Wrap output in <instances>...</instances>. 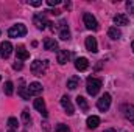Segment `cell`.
I'll return each mask as SVG.
<instances>
[{
    "label": "cell",
    "mask_w": 134,
    "mask_h": 132,
    "mask_svg": "<svg viewBox=\"0 0 134 132\" xmlns=\"http://www.w3.org/2000/svg\"><path fill=\"white\" fill-rule=\"evenodd\" d=\"M86 89H87V93H89V95L95 97L101 89V79H98V78H92V76L87 78V81H86Z\"/></svg>",
    "instance_id": "6da1fadb"
},
{
    "label": "cell",
    "mask_w": 134,
    "mask_h": 132,
    "mask_svg": "<svg viewBox=\"0 0 134 132\" xmlns=\"http://www.w3.org/2000/svg\"><path fill=\"white\" fill-rule=\"evenodd\" d=\"M47 67H48V62L47 61H39L37 59V61H33L31 62V67L30 68H31V71H33L36 76H42L47 71Z\"/></svg>",
    "instance_id": "7a4b0ae2"
},
{
    "label": "cell",
    "mask_w": 134,
    "mask_h": 132,
    "mask_svg": "<svg viewBox=\"0 0 134 132\" xmlns=\"http://www.w3.org/2000/svg\"><path fill=\"white\" fill-rule=\"evenodd\" d=\"M27 34V27L24 23H17V25H13L9 30H8V36L9 37H24Z\"/></svg>",
    "instance_id": "3957f363"
},
{
    "label": "cell",
    "mask_w": 134,
    "mask_h": 132,
    "mask_svg": "<svg viewBox=\"0 0 134 132\" xmlns=\"http://www.w3.org/2000/svg\"><path fill=\"white\" fill-rule=\"evenodd\" d=\"M83 20H84V25H86L87 30H92V31L98 30V22H97V19L91 13H84L83 14Z\"/></svg>",
    "instance_id": "277c9868"
},
{
    "label": "cell",
    "mask_w": 134,
    "mask_h": 132,
    "mask_svg": "<svg viewBox=\"0 0 134 132\" xmlns=\"http://www.w3.org/2000/svg\"><path fill=\"white\" fill-rule=\"evenodd\" d=\"M109 106H111V95H109V93H104V95L97 101V107H98V110H101V112H106V110L109 109Z\"/></svg>",
    "instance_id": "5b68a950"
},
{
    "label": "cell",
    "mask_w": 134,
    "mask_h": 132,
    "mask_svg": "<svg viewBox=\"0 0 134 132\" xmlns=\"http://www.w3.org/2000/svg\"><path fill=\"white\" fill-rule=\"evenodd\" d=\"M33 22H34V25H36V28H37V30H45V28H47V25H48V20L45 19V16H44V14H34Z\"/></svg>",
    "instance_id": "8992f818"
},
{
    "label": "cell",
    "mask_w": 134,
    "mask_h": 132,
    "mask_svg": "<svg viewBox=\"0 0 134 132\" xmlns=\"http://www.w3.org/2000/svg\"><path fill=\"white\" fill-rule=\"evenodd\" d=\"M11 51H13V45H11V42L3 40V42L0 44V56H2L3 59H6V58H9Z\"/></svg>",
    "instance_id": "52a82bcc"
},
{
    "label": "cell",
    "mask_w": 134,
    "mask_h": 132,
    "mask_svg": "<svg viewBox=\"0 0 134 132\" xmlns=\"http://www.w3.org/2000/svg\"><path fill=\"white\" fill-rule=\"evenodd\" d=\"M61 106H63V109L66 110L67 115H73V112H75V109H73V104H72V101H70V98L67 97V95H64L63 98H61Z\"/></svg>",
    "instance_id": "ba28073f"
},
{
    "label": "cell",
    "mask_w": 134,
    "mask_h": 132,
    "mask_svg": "<svg viewBox=\"0 0 134 132\" xmlns=\"http://www.w3.org/2000/svg\"><path fill=\"white\" fill-rule=\"evenodd\" d=\"M59 37L63 40H69L70 39V31H69V27H67L66 20H61L59 22Z\"/></svg>",
    "instance_id": "9c48e42d"
},
{
    "label": "cell",
    "mask_w": 134,
    "mask_h": 132,
    "mask_svg": "<svg viewBox=\"0 0 134 132\" xmlns=\"http://www.w3.org/2000/svg\"><path fill=\"white\" fill-rule=\"evenodd\" d=\"M86 48H87V51H91V53H97L98 51V45H97V39L95 37H86Z\"/></svg>",
    "instance_id": "30bf717a"
},
{
    "label": "cell",
    "mask_w": 134,
    "mask_h": 132,
    "mask_svg": "<svg viewBox=\"0 0 134 132\" xmlns=\"http://www.w3.org/2000/svg\"><path fill=\"white\" fill-rule=\"evenodd\" d=\"M44 48L48 51H55V50H58V42L52 37H45L44 39Z\"/></svg>",
    "instance_id": "8fae6325"
},
{
    "label": "cell",
    "mask_w": 134,
    "mask_h": 132,
    "mask_svg": "<svg viewBox=\"0 0 134 132\" xmlns=\"http://www.w3.org/2000/svg\"><path fill=\"white\" fill-rule=\"evenodd\" d=\"M75 68L80 70V71L87 70V68H89V61H87L86 58H78V59L75 61Z\"/></svg>",
    "instance_id": "7c38bea8"
},
{
    "label": "cell",
    "mask_w": 134,
    "mask_h": 132,
    "mask_svg": "<svg viewBox=\"0 0 134 132\" xmlns=\"http://www.w3.org/2000/svg\"><path fill=\"white\" fill-rule=\"evenodd\" d=\"M123 115H125L126 120L134 121V106L133 104H125L123 106Z\"/></svg>",
    "instance_id": "4fadbf2b"
},
{
    "label": "cell",
    "mask_w": 134,
    "mask_h": 132,
    "mask_svg": "<svg viewBox=\"0 0 134 132\" xmlns=\"http://www.w3.org/2000/svg\"><path fill=\"white\" fill-rule=\"evenodd\" d=\"M34 109L36 110H39L44 117H47V109H45V103H44V99L42 98H36L34 99Z\"/></svg>",
    "instance_id": "5bb4252c"
},
{
    "label": "cell",
    "mask_w": 134,
    "mask_h": 132,
    "mask_svg": "<svg viewBox=\"0 0 134 132\" xmlns=\"http://www.w3.org/2000/svg\"><path fill=\"white\" fill-rule=\"evenodd\" d=\"M16 55H17V59H19V61H25V59H28V58H30V53L25 50V47H24V45H19V47H17Z\"/></svg>",
    "instance_id": "9a60e30c"
},
{
    "label": "cell",
    "mask_w": 134,
    "mask_h": 132,
    "mask_svg": "<svg viewBox=\"0 0 134 132\" xmlns=\"http://www.w3.org/2000/svg\"><path fill=\"white\" fill-rule=\"evenodd\" d=\"M56 59H58V62H59L61 65H63V64H66L67 61L70 59V51H67V50H59V51H58Z\"/></svg>",
    "instance_id": "2e32d148"
},
{
    "label": "cell",
    "mask_w": 134,
    "mask_h": 132,
    "mask_svg": "<svg viewBox=\"0 0 134 132\" xmlns=\"http://www.w3.org/2000/svg\"><path fill=\"white\" fill-rule=\"evenodd\" d=\"M27 89H28V93H30V95H39V93L42 92V86H41L39 82H31Z\"/></svg>",
    "instance_id": "e0dca14e"
},
{
    "label": "cell",
    "mask_w": 134,
    "mask_h": 132,
    "mask_svg": "<svg viewBox=\"0 0 134 132\" xmlns=\"http://www.w3.org/2000/svg\"><path fill=\"white\" fill-rule=\"evenodd\" d=\"M76 104H78V107L83 112H87L89 110V103H87V99L84 98V97H76Z\"/></svg>",
    "instance_id": "ac0fdd59"
},
{
    "label": "cell",
    "mask_w": 134,
    "mask_h": 132,
    "mask_svg": "<svg viewBox=\"0 0 134 132\" xmlns=\"http://www.w3.org/2000/svg\"><path fill=\"white\" fill-rule=\"evenodd\" d=\"M108 36H109L112 40H117V39L122 37V33H120V30H119L117 27H111V28L108 30Z\"/></svg>",
    "instance_id": "d6986e66"
},
{
    "label": "cell",
    "mask_w": 134,
    "mask_h": 132,
    "mask_svg": "<svg viewBox=\"0 0 134 132\" xmlns=\"http://www.w3.org/2000/svg\"><path fill=\"white\" fill-rule=\"evenodd\" d=\"M98 124H100V118L97 115H92L87 118V128L89 129H95V128H98Z\"/></svg>",
    "instance_id": "ffe728a7"
},
{
    "label": "cell",
    "mask_w": 134,
    "mask_h": 132,
    "mask_svg": "<svg viewBox=\"0 0 134 132\" xmlns=\"http://www.w3.org/2000/svg\"><path fill=\"white\" fill-rule=\"evenodd\" d=\"M114 23L115 25H128V17L125 14H117L114 17Z\"/></svg>",
    "instance_id": "44dd1931"
},
{
    "label": "cell",
    "mask_w": 134,
    "mask_h": 132,
    "mask_svg": "<svg viewBox=\"0 0 134 132\" xmlns=\"http://www.w3.org/2000/svg\"><path fill=\"white\" fill-rule=\"evenodd\" d=\"M78 84H80V78H78V76H73V78L67 79V87H69L70 90H75V89L78 87Z\"/></svg>",
    "instance_id": "7402d4cb"
},
{
    "label": "cell",
    "mask_w": 134,
    "mask_h": 132,
    "mask_svg": "<svg viewBox=\"0 0 134 132\" xmlns=\"http://www.w3.org/2000/svg\"><path fill=\"white\" fill-rule=\"evenodd\" d=\"M13 92H14V84L11 81H6L5 82V93L9 97V95H13Z\"/></svg>",
    "instance_id": "603a6c76"
},
{
    "label": "cell",
    "mask_w": 134,
    "mask_h": 132,
    "mask_svg": "<svg viewBox=\"0 0 134 132\" xmlns=\"http://www.w3.org/2000/svg\"><path fill=\"white\" fill-rule=\"evenodd\" d=\"M30 120H31V118H30V112H28V110H22V121H24L25 124H28Z\"/></svg>",
    "instance_id": "cb8c5ba5"
},
{
    "label": "cell",
    "mask_w": 134,
    "mask_h": 132,
    "mask_svg": "<svg viewBox=\"0 0 134 132\" xmlns=\"http://www.w3.org/2000/svg\"><path fill=\"white\" fill-rule=\"evenodd\" d=\"M19 95H20L24 99H30V93L25 90V87H20V89H19Z\"/></svg>",
    "instance_id": "d4e9b609"
},
{
    "label": "cell",
    "mask_w": 134,
    "mask_h": 132,
    "mask_svg": "<svg viewBox=\"0 0 134 132\" xmlns=\"http://www.w3.org/2000/svg\"><path fill=\"white\" fill-rule=\"evenodd\" d=\"M126 9H128L130 14L134 16V0H128V2H126Z\"/></svg>",
    "instance_id": "484cf974"
},
{
    "label": "cell",
    "mask_w": 134,
    "mask_h": 132,
    "mask_svg": "<svg viewBox=\"0 0 134 132\" xmlns=\"http://www.w3.org/2000/svg\"><path fill=\"white\" fill-rule=\"evenodd\" d=\"M8 126H9L11 129H14V128H17V120H16L14 117H11V118L8 120Z\"/></svg>",
    "instance_id": "4316f807"
},
{
    "label": "cell",
    "mask_w": 134,
    "mask_h": 132,
    "mask_svg": "<svg viewBox=\"0 0 134 132\" xmlns=\"http://www.w3.org/2000/svg\"><path fill=\"white\" fill-rule=\"evenodd\" d=\"M55 131H56V132H69V128H67L66 124H63V123H61V124H58V126H56V129H55Z\"/></svg>",
    "instance_id": "83f0119b"
},
{
    "label": "cell",
    "mask_w": 134,
    "mask_h": 132,
    "mask_svg": "<svg viewBox=\"0 0 134 132\" xmlns=\"http://www.w3.org/2000/svg\"><path fill=\"white\" fill-rule=\"evenodd\" d=\"M28 3H30L31 6H41V5H42L41 0H28Z\"/></svg>",
    "instance_id": "f1b7e54d"
},
{
    "label": "cell",
    "mask_w": 134,
    "mask_h": 132,
    "mask_svg": "<svg viewBox=\"0 0 134 132\" xmlns=\"http://www.w3.org/2000/svg\"><path fill=\"white\" fill-rule=\"evenodd\" d=\"M61 2L59 0H47V5L48 6H56V5H59Z\"/></svg>",
    "instance_id": "f546056e"
},
{
    "label": "cell",
    "mask_w": 134,
    "mask_h": 132,
    "mask_svg": "<svg viewBox=\"0 0 134 132\" xmlns=\"http://www.w3.org/2000/svg\"><path fill=\"white\" fill-rule=\"evenodd\" d=\"M22 62H17V61H16V64H14V65H13V68H14V70H22Z\"/></svg>",
    "instance_id": "4dcf8cb0"
},
{
    "label": "cell",
    "mask_w": 134,
    "mask_h": 132,
    "mask_svg": "<svg viewBox=\"0 0 134 132\" xmlns=\"http://www.w3.org/2000/svg\"><path fill=\"white\" fill-rule=\"evenodd\" d=\"M66 8H67V9H70V8H72V3H70V2H66Z\"/></svg>",
    "instance_id": "1f68e13d"
},
{
    "label": "cell",
    "mask_w": 134,
    "mask_h": 132,
    "mask_svg": "<svg viewBox=\"0 0 134 132\" xmlns=\"http://www.w3.org/2000/svg\"><path fill=\"white\" fill-rule=\"evenodd\" d=\"M103 132H117V131H115V129H104Z\"/></svg>",
    "instance_id": "d6a6232c"
},
{
    "label": "cell",
    "mask_w": 134,
    "mask_h": 132,
    "mask_svg": "<svg viewBox=\"0 0 134 132\" xmlns=\"http://www.w3.org/2000/svg\"><path fill=\"white\" fill-rule=\"evenodd\" d=\"M131 48H133V51H134V40H133V44H131Z\"/></svg>",
    "instance_id": "836d02e7"
},
{
    "label": "cell",
    "mask_w": 134,
    "mask_h": 132,
    "mask_svg": "<svg viewBox=\"0 0 134 132\" xmlns=\"http://www.w3.org/2000/svg\"><path fill=\"white\" fill-rule=\"evenodd\" d=\"M0 81H2V76H0Z\"/></svg>",
    "instance_id": "e575fe53"
},
{
    "label": "cell",
    "mask_w": 134,
    "mask_h": 132,
    "mask_svg": "<svg viewBox=\"0 0 134 132\" xmlns=\"http://www.w3.org/2000/svg\"><path fill=\"white\" fill-rule=\"evenodd\" d=\"M133 124H134V121H133Z\"/></svg>",
    "instance_id": "d590c367"
}]
</instances>
